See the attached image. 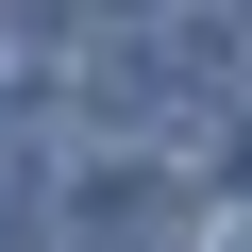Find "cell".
<instances>
[{
    "label": "cell",
    "instance_id": "7a4b0ae2",
    "mask_svg": "<svg viewBox=\"0 0 252 252\" xmlns=\"http://www.w3.org/2000/svg\"><path fill=\"white\" fill-rule=\"evenodd\" d=\"M235 185H252V118H235Z\"/></svg>",
    "mask_w": 252,
    "mask_h": 252
},
{
    "label": "cell",
    "instance_id": "3957f363",
    "mask_svg": "<svg viewBox=\"0 0 252 252\" xmlns=\"http://www.w3.org/2000/svg\"><path fill=\"white\" fill-rule=\"evenodd\" d=\"M219 252H252V235H219Z\"/></svg>",
    "mask_w": 252,
    "mask_h": 252
},
{
    "label": "cell",
    "instance_id": "6da1fadb",
    "mask_svg": "<svg viewBox=\"0 0 252 252\" xmlns=\"http://www.w3.org/2000/svg\"><path fill=\"white\" fill-rule=\"evenodd\" d=\"M17 101H51V17L0 0V118H17Z\"/></svg>",
    "mask_w": 252,
    "mask_h": 252
}]
</instances>
